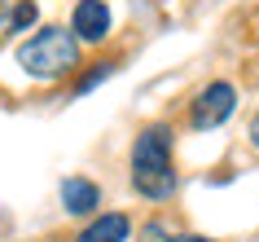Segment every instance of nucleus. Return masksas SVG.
I'll list each match as a JSON object with an SVG mask.
<instances>
[{
    "label": "nucleus",
    "instance_id": "10",
    "mask_svg": "<svg viewBox=\"0 0 259 242\" xmlns=\"http://www.w3.org/2000/svg\"><path fill=\"white\" fill-rule=\"evenodd\" d=\"M176 242H215V238H202V233H185V238H176Z\"/></svg>",
    "mask_w": 259,
    "mask_h": 242
},
{
    "label": "nucleus",
    "instance_id": "6",
    "mask_svg": "<svg viewBox=\"0 0 259 242\" xmlns=\"http://www.w3.org/2000/svg\"><path fill=\"white\" fill-rule=\"evenodd\" d=\"M127 233H132L127 216L106 212V216H97L88 229H79V238H75V242H127Z\"/></svg>",
    "mask_w": 259,
    "mask_h": 242
},
{
    "label": "nucleus",
    "instance_id": "7",
    "mask_svg": "<svg viewBox=\"0 0 259 242\" xmlns=\"http://www.w3.org/2000/svg\"><path fill=\"white\" fill-rule=\"evenodd\" d=\"M110 75H114V66H110V62H101L97 71H88V75L79 80V88H75V93H93L97 84H101V80H110Z\"/></svg>",
    "mask_w": 259,
    "mask_h": 242
},
{
    "label": "nucleus",
    "instance_id": "8",
    "mask_svg": "<svg viewBox=\"0 0 259 242\" xmlns=\"http://www.w3.org/2000/svg\"><path fill=\"white\" fill-rule=\"evenodd\" d=\"M31 22H35V5H31V0H22V5H18V9H14V31L31 27Z\"/></svg>",
    "mask_w": 259,
    "mask_h": 242
},
{
    "label": "nucleus",
    "instance_id": "9",
    "mask_svg": "<svg viewBox=\"0 0 259 242\" xmlns=\"http://www.w3.org/2000/svg\"><path fill=\"white\" fill-rule=\"evenodd\" d=\"M250 146L259 150V115H255V119H250Z\"/></svg>",
    "mask_w": 259,
    "mask_h": 242
},
{
    "label": "nucleus",
    "instance_id": "2",
    "mask_svg": "<svg viewBox=\"0 0 259 242\" xmlns=\"http://www.w3.org/2000/svg\"><path fill=\"white\" fill-rule=\"evenodd\" d=\"M18 66L27 71L31 80H57V75H66V71L79 66V36L66 31V27L35 31L18 49Z\"/></svg>",
    "mask_w": 259,
    "mask_h": 242
},
{
    "label": "nucleus",
    "instance_id": "1",
    "mask_svg": "<svg viewBox=\"0 0 259 242\" xmlns=\"http://www.w3.org/2000/svg\"><path fill=\"white\" fill-rule=\"evenodd\" d=\"M132 185L145 198H171L176 194V167H171V128L150 123L141 128L132 146Z\"/></svg>",
    "mask_w": 259,
    "mask_h": 242
},
{
    "label": "nucleus",
    "instance_id": "5",
    "mask_svg": "<svg viewBox=\"0 0 259 242\" xmlns=\"http://www.w3.org/2000/svg\"><path fill=\"white\" fill-rule=\"evenodd\" d=\"M62 207L70 216H88L101 207V189L93 181H83V176H70V181H62Z\"/></svg>",
    "mask_w": 259,
    "mask_h": 242
},
{
    "label": "nucleus",
    "instance_id": "4",
    "mask_svg": "<svg viewBox=\"0 0 259 242\" xmlns=\"http://www.w3.org/2000/svg\"><path fill=\"white\" fill-rule=\"evenodd\" d=\"M70 31L88 44H101L110 36V9L101 0H79L75 5V14H70Z\"/></svg>",
    "mask_w": 259,
    "mask_h": 242
},
{
    "label": "nucleus",
    "instance_id": "3",
    "mask_svg": "<svg viewBox=\"0 0 259 242\" xmlns=\"http://www.w3.org/2000/svg\"><path fill=\"white\" fill-rule=\"evenodd\" d=\"M237 110V88L224 80L215 84H206L202 93L193 97V110H189V119L198 132H211V128H220V123H229V115Z\"/></svg>",
    "mask_w": 259,
    "mask_h": 242
}]
</instances>
